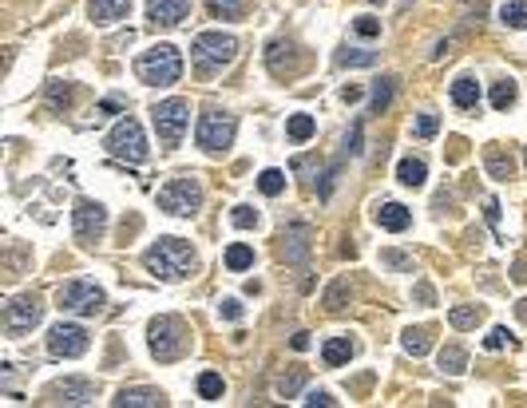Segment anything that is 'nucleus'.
<instances>
[{
	"label": "nucleus",
	"instance_id": "obj_7",
	"mask_svg": "<svg viewBox=\"0 0 527 408\" xmlns=\"http://www.w3.org/2000/svg\"><path fill=\"white\" fill-rule=\"evenodd\" d=\"M151 119H155V131H159L163 147H178V143H183V131L191 123V103H187V99H163V103H155Z\"/></svg>",
	"mask_w": 527,
	"mask_h": 408
},
{
	"label": "nucleus",
	"instance_id": "obj_19",
	"mask_svg": "<svg viewBox=\"0 0 527 408\" xmlns=\"http://www.w3.org/2000/svg\"><path fill=\"white\" fill-rule=\"evenodd\" d=\"M452 103L456 108H464V111H472L479 103V83L472 76H460L456 83H452Z\"/></svg>",
	"mask_w": 527,
	"mask_h": 408
},
{
	"label": "nucleus",
	"instance_id": "obj_12",
	"mask_svg": "<svg viewBox=\"0 0 527 408\" xmlns=\"http://www.w3.org/2000/svg\"><path fill=\"white\" fill-rule=\"evenodd\" d=\"M40 317H44V305H40V298H17L8 301V309H4V329L12 333V337H20V333H28L40 325Z\"/></svg>",
	"mask_w": 527,
	"mask_h": 408
},
{
	"label": "nucleus",
	"instance_id": "obj_29",
	"mask_svg": "<svg viewBox=\"0 0 527 408\" xmlns=\"http://www.w3.org/2000/svg\"><path fill=\"white\" fill-rule=\"evenodd\" d=\"M254 266V250L246 246V242H234L230 250H226V269H234V274H242V269Z\"/></svg>",
	"mask_w": 527,
	"mask_h": 408
},
{
	"label": "nucleus",
	"instance_id": "obj_28",
	"mask_svg": "<svg viewBox=\"0 0 527 408\" xmlns=\"http://www.w3.org/2000/svg\"><path fill=\"white\" fill-rule=\"evenodd\" d=\"M373 63H377V52H369V48H345L337 56V68H373Z\"/></svg>",
	"mask_w": 527,
	"mask_h": 408
},
{
	"label": "nucleus",
	"instance_id": "obj_32",
	"mask_svg": "<svg viewBox=\"0 0 527 408\" xmlns=\"http://www.w3.org/2000/svg\"><path fill=\"white\" fill-rule=\"evenodd\" d=\"M515 95H519L515 79H499V83H492V108L495 111H508L511 103H515Z\"/></svg>",
	"mask_w": 527,
	"mask_h": 408
},
{
	"label": "nucleus",
	"instance_id": "obj_10",
	"mask_svg": "<svg viewBox=\"0 0 527 408\" xmlns=\"http://www.w3.org/2000/svg\"><path fill=\"white\" fill-rule=\"evenodd\" d=\"M48 353L52 357H83L87 353V329L83 325H68V321H60V325H52L48 329Z\"/></svg>",
	"mask_w": 527,
	"mask_h": 408
},
{
	"label": "nucleus",
	"instance_id": "obj_44",
	"mask_svg": "<svg viewBox=\"0 0 527 408\" xmlns=\"http://www.w3.org/2000/svg\"><path fill=\"white\" fill-rule=\"evenodd\" d=\"M218 317H226V321H238V317H242V301L238 298H223V301H218Z\"/></svg>",
	"mask_w": 527,
	"mask_h": 408
},
{
	"label": "nucleus",
	"instance_id": "obj_13",
	"mask_svg": "<svg viewBox=\"0 0 527 408\" xmlns=\"http://www.w3.org/2000/svg\"><path fill=\"white\" fill-rule=\"evenodd\" d=\"M48 405H92L96 400V380L87 377H68V380H56L48 385Z\"/></svg>",
	"mask_w": 527,
	"mask_h": 408
},
{
	"label": "nucleus",
	"instance_id": "obj_53",
	"mask_svg": "<svg viewBox=\"0 0 527 408\" xmlns=\"http://www.w3.org/2000/svg\"><path fill=\"white\" fill-rule=\"evenodd\" d=\"M515 314H519V317L527 321V301H519V305H515Z\"/></svg>",
	"mask_w": 527,
	"mask_h": 408
},
{
	"label": "nucleus",
	"instance_id": "obj_20",
	"mask_svg": "<svg viewBox=\"0 0 527 408\" xmlns=\"http://www.w3.org/2000/svg\"><path fill=\"white\" fill-rule=\"evenodd\" d=\"M397 178H400V187H424V178H428V167L420 163V159H400L397 163Z\"/></svg>",
	"mask_w": 527,
	"mask_h": 408
},
{
	"label": "nucleus",
	"instance_id": "obj_23",
	"mask_svg": "<svg viewBox=\"0 0 527 408\" xmlns=\"http://www.w3.org/2000/svg\"><path fill=\"white\" fill-rule=\"evenodd\" d=\"M484 167H488V174H492V178H499V183H508V178H511V171H515V159H511V155H504L499 147H488V159H484Z\"/></svg>",
	"mask_w": 527,
	"mask_h": 408
},
{
	"label": "nucleus",
	"instance_id": "obj_49",
	"mask_svg": "<svg viewBox=\"0 0 527 408\" xmlns=\"http://www.w3.org/2000/svg\"><path fill=\"white\" fill-rule=\"evenodd\" d=\"M361 95H365V88H361V83H345V88H341V99H345V103H357Z\"/></svg>",
	"mask_w": 527,
	"mask_h": 408
},
{
	"label": "nucleus",
	"instance_id": "obj_34",
	"mask_svg": "<svg viewBox=\"0 0 527 408\" xmlns=\"http://www.w3.org/2000/svg\"><path fill=\"white\" fill-rule=\"evenodd\" d=\"M258 190H262V194H270V198H278V194H282V190H286V174L282 171H262L258 174Z\"/></svg>",
	"mask_w": 527,
	"mask_h": 408
},
{
	"label": "nucleus",
	"instance_id": "obj_51",
	"mask_svg": "<svg viewBox=\"0 0 527 408\" xmlns=\"http://www.w3.org/2000/svg\"><path fill=\"white\" fill-rule=\"evenodd\" d=\"M289 345L298 349V353H305V349H309V333H293V341H289Z\"/></svg>",
	"mask_w": 527,
	"mask_h": 408
},
{
	"label": "nucleus",
	"instance_id": "obj_48",
	"mask_svg": "<svg viewBox=\"0 0 527 408\" xmlns=\"http://www.w3.org/2000/svg\"><path fill=\"white\" fill-rule=\"evenodd\" d=\"M413 298L420 301V305H432V301H436V294H432V285H428V282H416Z\"/></svg>",
	"mask_w": 527,
	"mask_h": 408
},
{
	"label": "nucleus",
	"instance_id": "obj_8",
	"mask_svg": "<svg viewBox=\"0 0 527 408\" xmlns=\"http://www.w3.org/2000/svg\"><path fill=\"white\" fill-rule=\"evenodd\" d=\"M151 353L159 361H178L187 353V325L178 317H155L151 321Z\"/></svg>",
	"mask_w": 527,
	"mask_h": 408
},
{
	"label": "nucleus",
	"instance_id": "obj_1",
	"mask_svg": "<svg viewBox=\"0 0 527 408\" xmlns=\"http://www.w3.org/2000/svg\"><path fill=\"white\" fill-rule=\"evenodd\" d=\"M143 266L163 278V282H183V278H191L194 266H198V258L194 250L183 242V238H159L151 250L143 254Z\"/></svg>",
	"mask_w": 527,
	"mask_h": 408
},
{
	"label": "nucleus",
	"instance_id": "obj_18",
	"mask_svg": "<svg viewBox=\"0 0 527 408\" xmlns=\"http://www.w3.org/2000/svg\"><path fill=\"white\" fill-rule=\"evenodd\" d=\"M131 8V0H87V12L96 24H115V20H123Z\"/></svg>",
	"mask_w": 527,
	"mask_h": 408
},
{
	"label": "nucleus",
	"instance_id": "obj_52",
	"mask_svg": "<svg viewBox=\"0 0 527 408\" xmlns=\"http://www.w3.org/2000/svg\"><path fill=\"white\" fill-rule=\"evenodd\" d=\"M511 278H515V282H527V262H515V269H511Z\"/></svg>",
	"mask_w": 527,
	"mask_h": 408
},
{
	"label": "nucleus",
	"instance_id": "obj_36",
	"mask_svg": "<svg viewBox=\"0 0 527 408\" xmlns=\"http://www.w3.org/2000/svg\"><path fill=\"white\" fill-rule=\"evenodd\" d=\"M302 385H305V373H302V369H293V373H286V377H278V393L289 400V396H298Z\"/></svg>",
	"mask_w": 527,
	"mask_h": 408
},
{
	"label": "nucleus",
	"instance_id": "obj_2",
	"mask_svg": "<svg viewBox=\"0 0 527 408\" xmlns=\"http://www.w3.org/2000/svg\"><path fill=\"white\" fill-rule=\"evenodd\" d=\"M135 76L151 83V88H171L183 76V56H178L175 44H155L151 52H143L135 60Z\"/></svg>",
	"mask_w": 527,
	"mask_h": 408
},
{
	"label": "nucleus",
	"instance_id": "obj_6",
	"mask_svg": "<svg viewBox=\"0 0 527 408\" xmlns=\"http://www.w3.org/2000/svg\"><path fill=\"white\" fill-rule=\"evenodd\" d=\"M56 301H60V309H68V314H80V317H99V314H103V305H107L103 289H99L96 282H83V278L60 285Z\"/></svg>",
	"mask_w": 527,
	"mask_h": 408
},
{
	"label": "nucleus",
	"instance_id": "obj_46",
	"mask_svg": "<svg viewBox=\"0 0 527 408\" xmlns=\"http://www.w3.org/2000/svg\"><path fill=\"white\" fill-rule=\"evenodd\" d=\"M115 111H123V99H115L112 95V99H103V103L96 108V119H107V115H115Z\"/></svg>",
	"mask_w": 527,
	"mask_h": 408
},
{
	"label": "nucleus",
	"instance_id": "obj_14",
	"mask_svg": "<svg viewBox=\"0 0 527 408\" xmlns=\"http://www.w3.org/2000/svg\"><path fill=\"white\" fill-rule=\"evenodd\" d=\"M191 12V0H147V16H151V24H183Z\"/></svg>",
	"mask_w": 527,
	"mask_h": 408
},
{
	"label": "nucleus",
	"instance_id": "obj_39",
	"mask_svg": "<svg viewBox=\"0 0 527 408\" xmlns=\"http://www.w3.org/2000/svg\"><path fill=\"white\" fill-rule=\"evenodd\" d=\"M436 131H440V119H436V115H420V119L413 123V135H416V139H432Z\"/></svg>",
	"mask_w": 527,
	"mask_h": 408
},
{
	"label": "nucleus",
	"instance_id": "obj_42",
	"mask_svg": "<svg viewBox=\"0 0 527 408\" xmlns=\"http://www.w3.org/2000/svg\"><path fill=\"white\" fill-rule=\"evenodd\" d=\"M381 262H384V266H393V269H413V258H409V254H400V250H384Z\"/></svg>",
	"mask_w": 527,
	"mask_h": 408
},
{
	"label": "nucleus",
	"instance_id": "obj_50",
	"mask_svg": "<svg viewBox=\"0 0 527 408\" xmlns=\"http://www.w3.org/2000/svg\"><path fill=\"white\" fill-rule=\"evenodd\" d=\"M484 214H488V222H492V226H499V203H495V198H488V203H484Z\"/></svg>",
	"mask_w": 527,
	"mask_h": 408
},
{
	"label": "nucleus",
	"instance_id": "obj_16",
	"mask_svg": "<svg viewBox=\"0 0 527 408\" xmlns=\"http://www.w3.org/2000/svg\"><path fill=\"white\" fill-rule=\"evenodd\" d=\"M373 222H377L381 230H393V234H400V230H409L413 214H409L400 203H381L377 210H373Z\"/></svg>",
	"mask_w": 527,
	"mask_h": 408
},
{
	"label": "nucleus",
	"instance_id": "obj_9",
	"mask_svg": "<svg viewBox=\"0 0 527 408\" xmlns=\"http://www.w3.org/2000/svg\"><path fill=\"white\" fill-rule=\"evenodd\" d=\"M234 131H238L234 115H226V111H207V115L198 119V147L210 151V155H218V151H226V147L234 143Z\"/></svg>",
	"mask_w": 527,
	"mask_h": 408
},
{
	"label": "nucleus",
	"instance_id": "obj_54",
	"mask_svg": "<svg viewBox=\"0 0 527 408\" xmlns=\"http://www.w3.org/2000/svg\"><path fill=\"white\" fill-rule=\"evenodd\" d=\"M464 4H479V0H464Z\"/></svg>",
	"mask_w": 527,
	"mask_h": 408
},
{
	"label": "nucleus",
	"instance_id": "obj_11",
	"mask_svg": "<svg viewBox=\"0 0 527 408\" xmlns=\"http://www.w3.org/2000/svg\"><path fill=\"white\" fill-rule=\"evenodd\" d=\"M72 226H76V238L96 242V238L107 230V210H103V203H96V198H80L76 210H72Z\"/></svg>",
	"mask_w": 527,
	"mask_h": 408
},
{
	"label": "nucleus",
	"instance_id": "obj_41",
	"mask_svg": "<svg viewBox=\"0 0 527 408\" xmlns=\"http://www.w3.org/2000/svg\"><path fill=\"white\" fill-rule=\"evenodd\" d=\"M504 345H511V333L504 329V325H495V329L484 337V349H492V353H495V349H504Z\"/></svg>",
	"mask_w": 527,
	"mask_h": 408
},
{
	"label": "nucleus",
	"instance_id": "obj_25",
	"mask_svg": "<svg viewBox=\"0 0 527 408\" xmlns=\"http://www.w3.org/2000/svg\"><path fill=\"white\" fill-rule=\"evenodd\" d=\"M393 92H397V79H393V76L377 79V83H373V99H369V111H373V115H381V111L393 103Z\"/></svg>",
	"mask_w": 527,
	"mask_h": 408
},
{
	"label": "nucleus",
	"instance_id": "obj_47",
	"mask_svg": "<svg viewBox=\"0 0 527 408\" xmlns=\"http://www.w3.org/2000/svg\"><path fill=\"white\" fill-rule=\"evenodd\" d=\"M305 405H309V408H333L337 400H333L329 393H321V389H318V393H309V396H305Z\"/></svg>",
	"mask_w": 527,
	"mask_h": 408
},
{
	"label": "nucleus",
	"instance_id": "obj_5",
	"mask_svg": "<svg viewBox=\"0 0 527 408\" xmlns=\"http://www.w3.org/2000/svg\"><path fill=\"white\" fill-rule=\"evenodd\" d=\"M107 151H112V159H119V163H131V167H139V163H147V139H143V127L135 123V119H119V123L112 127V135H107V143H103Z\"/></svg>",
	"mask_w": 527,
	"mask_h": 408
},
{
	"label": "nucleus",
	"instance_id": "obj_33",
	"mask_svg": "<svg viewBox=\"0 0 527 408\" xmlns=\"http://www.w3.org/2000/svg\"><path fill=\"white\" fill-rule=\"evenodd\" d=\"M207 8L214 20H238L246 12V0H207Z\"/></svg>",
	"mask_w": 527,
	"mask_h": 408
},
{
	"label": "nucleus",
	"instance_id": "obj_37",
	"mask_svg": "<svg viewBox=\"0 0 527 408\" xmlns=\"http://www.w3.org/2000/svg\"><path fill=\"white\" fill-rule=\"evenodd\" d=\"M48 103L52 108H68V103H72V88L60 83V79H52L48 83Z\"/></svg>",
	"mask_w": 527,
	"mask_h": 408
},
{
	"label": "nucleus",
	"instance_id": "obj_22",
	"mask_svg": "<svg viewBox=\"0 0 527 408\" xmlns=\"http://www.w3.org/2000/svg\"><path fill=\"white\" fill-rule=\"evenodd\" d=\"M436 365H440V373H448V377H460L464 369H468V353L460 345H444L440 357H436Z\"/></svg>",
	"mask_w": 527,
	"mask_h": 408
},
{
	"label": "nucleus",
	"instance_id": "obj_38",
	"mask_svg": "<svg viewBox=\"0 0 527 408\" xmlns=\"http://www.w3.org/2000/svg\"><path fill=\"white\" fill-rule=\"evenodd\" d=\"M353 32L365 36V40H373V36H381V20H377V16H357V20H353Z\"/></svg>",
	"mask_w": 527,
	"mask_h": 408
},
{
	"label": "nucleus",
	"instance_id": "obj_45",
	"mask_svg": "<svg viewBox=\"0 0 527 408\" xmlns=\"http://www.w3.org/2000/svg\"><path fill=\"white\" fill-rule=\"evenodd\" d=\"M345 155H361V123H353V131L345 135Z\"/></svg>",
	"mask_w": 527,
	"mask_h": 408
},
{
	"label": "nucleus",
	"instance_id": "obj_4",
	"mask_svg": "<svg viewBox=\"0 0 527 408\" xmlns=\"http://www.w3.org/2000/svg\"><path fill=\"white\" fill-rule=\"evenodd\" d=\"M159 206L167 210V214H175V218H191V214H198V206H203V187H198V178H191V174L171 178V183L159 190Z\"/></svg>",
	"mask_w": 527,
	"mask_h": 408
},
{
	"label": "nucleus",
	"instance_id": "obj_35",
	"mask_svg": "<svg viewBox=\"0 0 527 408\" xmlns=\"http://www.w3.org/2000/svg\"><path fill=\"white\" fill-rule=\"evenodd\" d=\"M223 377H218V373H203V377H198V396H203V400H218V396H223Z\"/></svg>",
	"mask_w": 527,
	"mask_h": 408
},
{
	"label": "nucleus",
	"instance_id": "obj_15",
	"mask_svg": "<svg viewBox=\"0 0 527 408\" xmlns=\"http://www.w3.org/2000/svg\"><path fill=\"white\" fill-rule=\"evenodd\" d=\"M309 238H313V230H309V226H302V222H293V226H289L286 230V262L289 266H302L305 258H309Z\"/></svg>",
	"mask_w": 527,
	"mask_h": 408
},
{
	"label": "nucleus",
	"instance_id": "obj_30",
	"mask_svg": "<svg viewBox=\"0 0 527 408\" xmlns=\"http://www.w3.org/2000/svg\"><path fill=\"white\" fill-rule=\"evenodd\" d=\"M349 298H353V285H349V278H337V282L329 285V289H325V298H321V305H325V309H341V305H345Z\"/></svg>",
	"mask_w": 527,
	"mask_h": 408
},
{
	"label": "nucleus",
	"instance_id": "obj_27",
	"mask_svg": "<svg viewBox=\"0 0 527 408\" xmlns=\"http://www.w3.org/2000/svg\"><path fill=\"white\" fill-rule=\"evenodd\" d=\"M448 321H452V329H476L479 321H484V309L479 305H456L448 314Z\"/></svg>",
	"mask_w": 527,
	"mask_h": 408
},
{
	"label": "nucleus",
	"instance_id": "obj_3",
	"mask_svg": "<svg viewBox=\"0 0 527 408\" xmlns=\"http://www.w3.org/2000/svg\"><path fill=\"white\" fill-rule=\"evenodd\" d=\"M191 56H194V68L198 72H223L226 63H234L238 56V40L234 36H223V32H198L191 44Z\"/></svg>",
	"mask_w": 527,
	"mask_h": 408
},
{
	"label": "nucleus",
	"instance_id": "obj_24",
	"mask_svg": "<svg viewBox=\"0 0 527 408\" xmlns=\"http://www.w3.org/2000/svg\"><path fill=\"white\" fill-rule=\"evenodd\" d=\"M313 131H318V119H313V115H305V111H298V115H289V119H286V135L293 143L313 139Z\"/></svg>",
	"mask_w": 527,
	"mask_h": 408
},
{
	"label": "nucleus",
	"instance_id": "obj_31",
	"mask_svg": "<svg viewBox=\"0 0 527 408\" xmlns=\"http://www.w3.org/2000/svg\"><path fill=\"white\" fill-rule=\"evenodd\" d=\"M499 20H504L508 28H527V0H504Z\"/></svg>",
	"mask_w": 527,
	"mask_h": 408
},
{
	"label": "nucleus",
	"instance_id": "obj_55",
	"mask_svg": "<svg viewBox=\"0 0 527 408\" xmlns=\"http://www.w3.org/2000/svg\"><path fill=\"white\" fill-rule=\"evenodd\" d=\"M524 163H527V151H524Z\"/></svg>",
	"mask_w": 527,
	"mask_h": 408
},
{
	"label": "nucleus",
	"instance_id": "obj_40",
	"mask_svg": "<svg viewBox=\"0 0 527 408\" xmlns=\"http://www.w3.org/2000/svg\"><path fill=\"white\" fill-rule=\"evenodd\" d=\"M230 222L238 226V230H250L258 222V210H250V206H234V214H230Z\"/></svg>",
	"mask_w": 527,
	"mask_h": 408
},
{
	"label": "nucleus",
	"instance_id": "obj_26",
	"mask_svg": "<svg viewBox=\"0 0 527 408\" xmlns=\"http://www.w3.org/2000/svg\"><path fill=\"white\" fill-rule=\"evenodd\" d=\"M400 345H404V353H413V357H424L432 349V333L428 329H404L400 333Z\"/></svg>",
	"mask_w": 527,
	"mask_h": 408
},
{
	"label": "nucleus",
	"instance_id": "obj_21",
	"mask_svg": "<svg viewBox=\"0 0 527 408\" xmlns=\"http://www.w3.org/2000/svg\"><path fill=\"white\" fill-rule=\"evenodd\" d=\"M349 357H353V341H349V337H329V341H325V349H321V361L329 365V369L345 365Z\"/></svg>",
	"mask_w": 527,
	"mask_h": 408
},
{
	"label": "nucleus",
	"instance_id": "obj_43",
	"mask_svg": "<svg viewBox=\"0 0 527 408\" xmlns=\"http://www.w3.org/2000/svg\"><path fill=\"white\" fill-rule=\"evenodd\" d=\"M318 167H321L318 155H298L293 159V174H318Z\"/></svg>",
	"mask_w": 527,
	"mask_h": 408
},
{
	"label": "nucleus",
	"instance_id": "obj_17",
	"mask_svg": "<svg viewBox=\"0 0 527 408\" xmlns=\"http://www.w3.org/2000/svg\"><path fill=\"white\" fill-rule=\"evenodd\" d=\"M115 405L119 408H159V405H167V396L159 389H123L115 396Z\"/></svg>",
	"mask_w": 527,
	"mask_h": 408
}]
</instances>
